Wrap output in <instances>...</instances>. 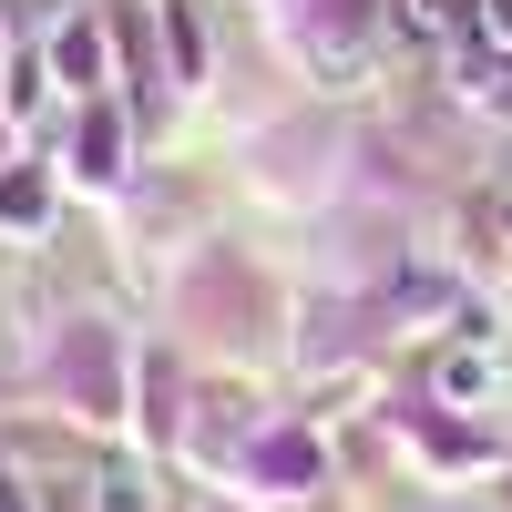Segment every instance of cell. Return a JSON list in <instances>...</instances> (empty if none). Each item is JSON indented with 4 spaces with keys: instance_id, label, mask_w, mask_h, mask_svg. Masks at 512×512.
Listing matches in <instances>:
<instances>
[{
    "instance_id": "cell-5",
    "label": "cell",
    "mask_w": 512,
    "mask_h": 512,
    "mask_svg": "<svg viewBox=\"0 0 512 512\" xmlns=\"http://www.w3.org/2000/svg\"><path fill=\"white\" fill-rule=\"evenodd\" d=\"M482 21H492V31H502V41H512V0H482Z\"/></svg>"
},
{
    "instance_id": "cell-3",
    "label": "cell",
    "mask_w": 512,
    "mask_h": 512,
    "mask_svg": "<svg viewBox=\"0 0 512 512\" xmlns=\"http://www.w3.org/2000/svg\"><path fill=\"white\" fill-rule=\"evenodd\" d=\"M0 216H11V226H41V185H0Z\"/></svg>"
},
{
    "instance_id": "cell-1",
    "label": "cell",
    "mask_w": 512,
    "mask_h": 512,
    "mask_svg": "<svg viewBox=\"0 0 512 512\" xmlns=\"http://www.w3.org/2000/svg\"><path fill=\"white\" fill-rule=\"evenodd\" d=\"M52 62H62L72 93H103V31H93V21H72V31L52 41Z\"/></svg>"
},
{
    "instance_id": "cell-2",
    "label": "cell",
    "mask_w": 512,
    "mask_h": 512,
    "mask_svg": "<svg viewBox=\"0 0 512 512\" xmlns=\"http://www.w3.org/2000/svg\"><path fill=\"white\" fill-rule=\"evenodd\" d=\"M93 512H154V502H144V482L123 472V461H103L93 472Z\"/></svg>"
},
{
    "instance_id": "cell-4",
    "label": "cell",
    "mask_w": 512,
    "mask_h": 512,
    "mask_svg": "<svg viewBox=\"0 0 512 512\" xmlns=\"http://www.w3.org/2000/svg\"><path fill=\"white\" fill-rule=\"evenodd\" d=\"M0 512H31V492H21V482H11V472H0Z\"/></svg>"
}]
</instances>
